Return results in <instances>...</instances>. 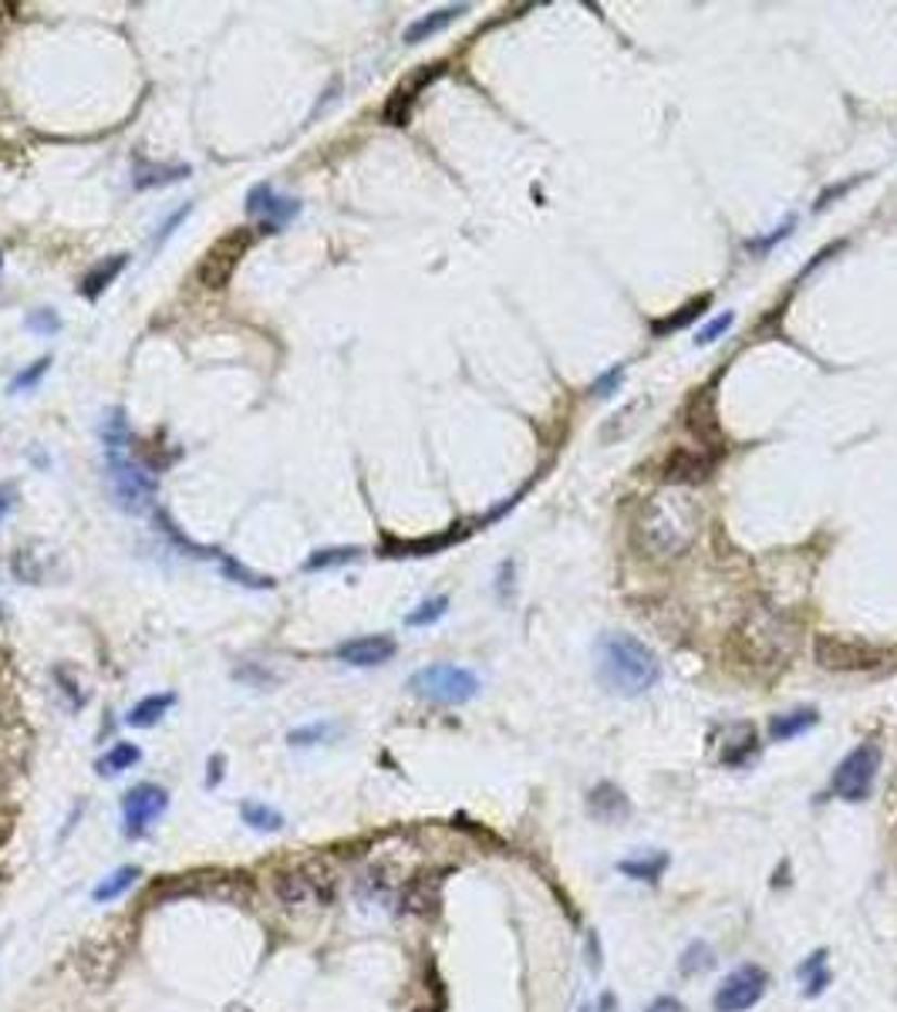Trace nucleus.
Segmentation results:
<instances>
[{"mask_svg": "<svg viewBox=\"0 0 897 1012\" xmlns=\"http://www.w3.org/2000/svg\"><path fill=\"white\" fill-rule=\"evenodd\" d=\"M132 945V922H112L108 928H102L99 935H91L81 948H78V969L88 986H108L118 975L121 962L129 956Z\"/></svg>", "mask_w": 897, "mask_h": 1012, "instance_id": "4", "label": "nucleus"}, {"mask_svg": "<svg viewBox=\"0 0 897 1012\" xmlns=\"http://www.w3.org/2000/svg\"><path fill=\"white\" fill-rule=\"evenodd\" d=\"M449 611V598L446 594H439V598H428V601H422L412 615L406 618V625H412V628H425V625H436L443 615Z\"/></svg>", "mask_w": 897, "mask_h": 1012, "instance_id": "30", "label": "nucleus"}, {"mask_svg": "<svg viewBox=\"0 0 897 1012\" xmlns=\"http://www.w3.org/2000/svg\"><path fill=\"white\" fill-rule=\"evenodd\" d=\"M729 324H732V315H719V318H713V321H708V324L695 334V345H699V348H705V345L719 342V334H726V331H729Z\"/></svg>", "mask_w": 897, "mask_h": 1012, "instance_id": "35", "label": "nucleus"}, {"mask_svg": "<svg viewBox=\"0 0 897 1012\" xmlns=\"http://www.w3.org/2000/svg\"><path fill=\"white\" fill-rule=\"evenodd\" d=\"M251 243H254V233L246 227H236V230L223 233L200 260V270H196L200 284L206 291H223L233 281V273H236L243 254L251 251Z\"/></svg>", "mask_w": 897, "mask_h": 1012, "instance_id": "9", "label": "nucleus"}, {"mask_svg": "<svg viewBox=\"0 0 897 1012\" xmlns=\"http://www.w3.org/2000/svg\"><path fill=\"white\" fill-rule=\"evenodd\" d=\"M105 459H108V479H112V494L118 500L121 510H145L149 500L156 497V476L145 473L139 463L129 459V433H126V419L115 409L112 419L105 422Z\"/></svg>", "mask_w": 897, "mask_h": 1012, "instance_id": "3", "label": "nucleus"}, {"mask_svg": "<svg viewBox=\"0 0 897 1012\" xmlns=\"http://www.w3.org/2000/svg\"><path fill=\"white\" fill-rule=\"evenodd\" d=\"M766 986H769V975L759 965H739L735 972H729L722 978V986L713 996V1009L716 1012H746L763 999Z\"/></svg>", "mask_w": 897, "mask_h": 1012, "instance_id": "10", "label": "nucleus"}, {"mask_svg": "<svg viewBox=\"0 0 897 1012\" xmlns=\"http://www.w3.org/2000/svg\"><path fill=\"white\" fill-rule=\"evenodd\" d=\"M169 804V796L163 786L156 783H139L126 793V800H121V820H126V834L129 837H142L152 820H156Z\"/></svg>", "mask_w": 897, "mask_h": 1012, "instance_id": "12", "label": "nucleus"}, {"mask_svg": "<svg viewBox=\"0 0 897 1012\" xmlns=\"http://www.w3.org/2000/svg\"><path fill=\"white\" fill-rule=\"evenodd\" d=\"M799 978H803V983H807V989H803V996H807V999H817V996L830 986L826 948H820V952H813L807 962L799 965Z\"/></svg>", "mask_w": 897, "mask_h": 1012, "instance_id": "24", "label": "nucleus"}, {"mask_svg": "<svg viewBox=\"0 0 897 1012\" xmlns=\"http://www.w3.org/2000/svg\"><path fill=\"white\" fill-rule=\"evenodd\" d=\"M395 638L388 635H361V638H351L345 645H337V658L348 662V665H358V668H371V665H382L395 655Z\"/></svg>", "mask_w": 897, "mask_h": 1012, "instance_id": "15", "label": "nucleus"}, {"mask_svg": "<svg viewBox=\"0 0 897 1012\" xmlns=\"http://www.w3.org/2000/svg\"><path fill=\"white\" fill-rule=\"evenodd\" d=\"M355 558H361L358 547H331V550H318V554L307 558L304 567L307 571H324V567H334V564H348Z\"/></svg>", "mask_w": 897, "mask_h": 1012, "instance_id": "31", "label": "nucleus"}, {"mask_svg": "<svg viewBox=\"0 0 897 1012\" xmlns=\"http://www.w3.org/2000/svg\"><path fill=\"white\" fill-rule=\"evenodd\" d=\"M580 1012H617V999H614V992H601L594 1002L580 1005Z\"/></svg>", "mask_w": 897, "mask_h": 1012, "instance_id": "39", "label": "nucleus"}, {"mask_svg": "<svg viewBox=\"0 0 897 1012\" xmlns=\"http://www.w3.org/2000/svg\"><path fill=\"white\" fill-rule=\"evenodd\" d=\"M172 702H176V695H145L142 702H136L132 705V713H129V726H136V729H149V726H156L169 709H172Z\"/></svg>", "mask_w": 897, "mask_h": 1012, "instance_id": "22", "label": "nucleus"}, {"mask_svg": "<svg viewBox=\"0 0 897 1012\" xmlns=\"http://www.w3.org/2000/svg\"><path fill=\"white\" fill-rule=\"evenodd\" d=\"M136 763H139V746H136V743H115V746L99 759V773H102V777H118V773L132 770Z\"/></svg>", "mask_w": 897, "mask_h": 1012, "instance_id": "26", "label": "nucleus"}, {"mask_svg": "<svg viewBox=\"0 0 897 1012\" xmlns=\"http://www.w3.org/2000/svg\"><path fill=\"white\" fill-rule=\"evenodd\" d=\"M702 503L682 486L648 497L635 513V543L648 561H678L702 534Z\"/></svg>", "mask_w": 897, "mask_h": 1012, "instance_id": "1", "label": "nucleus"}, {"mask_svg": "<svg viewBox=\"0 0 897 1012\" xmlns=\"http://www.w3.org/2000/svg\"><path fill=\"white\" fill-rule=\"evenodd\" d=\"M277 895L287 908H324L334 898V874L324 861H307L277 878Z\"/></svg>", "mask_w": 897, "mask_h": 1012, "instance_id": "7", "label": "nucleus"}, {"mask_svg": "<svg viewBox=\"0 0 897 1012\" xmlns=\"http://www.w3.org/2000/svg\"><path fill=\"white\" fill-rule=\"evenodd\" d=\"M0 264H4V260H0Z\"/></svg>", "mask_w": 897, "mask_h": 1012, "instance_id": "44", "label": "nucleus"}, {"mask_svg": "<svg viewBox=\"0 0 897 1012\" xmlns=\"http://www.w3.org/2000/svg\"><path fill=\"white\" fill-rule=\"evenodd\" d=\"M136 878H139V868H118V871H112L105 881L95 884V892H91V898H95L99 905H102V901H115V898H121V895L129 892V887L136 884Z\"/></svg>", "mask_w": 897, "mask_h": 1012, "instance_id": "25", "label": "nucleus"}, {"mask_svg": "<svg viewBox=\"0 0 897 1012\" xmlns=\"http://www.w3.org/2000/svg\"><path fill=\"white\" fill-rule=\"evenodd\" d=\"M24 328L27 331H35V334H54L57 328H61V318L54 315V311H48V308H41V311H35L27 321H24Z\"/></svg>", "mask_w": 897, "mask_h": 1012, "instance_id": "36", "label": "nucleus"}, {"mask_svg": "<svg viewBox=\"0 0 897 1012\" xmlns=\"http://www.w3.org/2000/svg\"><path fill=\"white\" fill-rule=\"evenodd\" d=\"M443 68L446 65H428L425 72H419L415 78H409L406 85H398L395 91H392V99H388V105H385V121L388 126H406L409 121V115H412V105H415V99H419V91L436 78V75H443Z\"/></svg>", "mask_w": 897, "mask_h": 1012, "instance_id": "16", "label": "nucleus"}, {"mask_svg": "<svg viewBox=\"0 0 897 1012\" xmlns=\"http://www.w3.org/2000/svg\"><path fill=\"white\" fill-rule=\"evenodd\" d=\"M334 732H337V726H331V722H315V726L294 729V732H291V743H294V746H311V743H324L328 735H334Z\"/></svg>", "mask_w": 897, "mask_h": 1012, "instance_id": "33", "label": "nucleus"}, {"mask_svg": "<svg viewBox=\"0 0 897 1012\" xmlns=\"http://www.w3.org/2000/svg\"><path fill=\"white\" fill-rule=\"evenodd\" d=\"M240 817H243V823H251L254 831H267V834L281 831V827H284V814L281 810H273L267 804H257V800H246L240 807Z\"/></svg>", "mask_w": 897, "mask_h": 1012, "instance_id": "27", "label": "nucleus"}, {"mask_svg": "<svg viewBox=\"0 0 897 1012\" xmlns=\"http://www.w3.org/2000/svg\"><path fill=\"white\" fill-rule=\"evenodd\" d=\"M598 675L614 695H641L658 682L662 665L635 635L611 631L598 641Z\"/></svg>", "mask_w": 897, "mask_h": 1012, "instance_id": "2", "label": "nucleus"}, {"mask_svg": "<svg viewBox=\"0 0 897 1012\" xmlns=\"http://www.w3.org/2000/svg\"><path fill=\"white\" fill-rule=\"evenodd\" d=\"M713 948L708 945H702V941H695V945H689L685 948V956H682V975H699V972H705V969H713Z\"/></svg>", "mask_w": 897, "mask_h": 1012, "instance_id": "32", "label": "nucleus"}, {"mask_svg": "<svg viewBox=\"0 0 897 1012\" xmlns=\"http://www.w3.org/2000/svg\"><path fill=\"white\" fill-rule=\"evenodd\" d=\"M817 722H820V713L807 709V705H803V709H793V713H780V716L769 719V740H777V743L796 740V735L810 732Z\"/></svg>", "mask_w": 897, "mask_h": 1012, "instance_id": "19", "label": "nucleus"}, {"mask_svg": "<svg viewBox=\"0 0 897 1012\" xmlns=\"http://www.w3.org/2000/svg\"><path fill=\"white\" fill-rule=\"evenodd\" d=\"M246 213H251L254 220H260L267 233H281L300 213V203L291 196H281L273 187L260 182V187H254L251 196H246Z\"/></svg>", "mask_w": 897, "mask_h": 1012, "instance_id": "13", "label": "nucleus"}, {"mask_svg": "<svg viewBox=\"0 0 897 1012\" xmlns=\"http://www.w3.org/2000/svg\"><path fill=\"white\" fill-rule=\"evenodd\" d=\"M48 364H51V358H38L35 364L27 368V372H21L14 382H11V392H21V388H35L38 385V379L48 372Z\"/></svg>", "mask_w": 897, "mask_h": 1012, "instance_id": "37", "label": "nucleus"}, {"mask_svg": "<svg viewBox=\"0 0 897 1012\" xmlns=\"http://www.w3.org/2000/svg\"><path fill=\"white\" fill-rule=\"evenodd\" d=\"M708 304H713V297H708V294H702V297L689 300L685 308H678L675 315H668L665 321H658V324H652V328H655V334H668V331H678V328L692 324V321H695V318H699V315H702V311L708 308Z\"/></svg>", "mask_w": 897, "mask_h": 1012, "instance_id": "29", "label": "nucleus"}, {"mask_svg": "<svg viewBox=\"0 0 897 1012\" xmlns=\"http://www.w3.org/2000/svg\"><path fill=\"white\" fill-rule=\"evenodd\" d=\"M729 740L722 743V753H719V763L722 766H746L756 750H759V740H756V729L739 722V726H729Z\"/></svg>", "mask_w": 897, "mask_h": 1012, "instance_id": "18", "label": "nucleus"}, {"mask_svg": "<svg viewBox=\"0 0 897 1012\" xmlns=\"http://www.w3.org/2000/svg\"><path fill=\"white\" fill-rule=\"evenodd\" d=\"M587 814H591L594 820H601V823H617V820H625L631 814V804H628V796L617 790L614 783H598L591 793H587Z\"/></svg>", "mask_w": 897, "mask_h": 1012, "instance_id": "17", "label": "nucleus"}, {"mask_svg": "<svg viewBox=\"0 0 897 1012\" xmlns=\"http://www.w3.org/2000/svg\"><path fill=\"white\" fill-rule=\"evenodd\" d=\"M625 379V368L622 364H614L607 375H601L598 382H594V395H614V388H617V382Z\"/></svg>", "mask_w": 897, "mask_h": 1012, "instance_id": "38", "label": "nucleus"}, {"mask_svg": "<svg viewBox=\"0 0 897 1012\" xmlns=\"http://www.w3.org/2000/svg\"><path fill=\"white\" fill-rule=\"evenodd\" d=\"M813 662L823 671H874L890 662V652L868 645V641L823 631L813 638Z\"/></svg>", "mask_w": 897, "mask_h": 1012, "instance_id": "6", "label": "nucleus"}, {"mask_svg": "<svg viewBox=\"0 0 897 1012\" xmlns=\"http://www.w3.org/2000/svg\"><path fill=\"white\" fill-rule=\"evenodd\" d=\"M459 14H466V4H452V8H443V11H432V14H425V17H419L415 24H409V30H406V41L409 44H422V41H428L432 35H439V30H446Z\"/></svg>", "mask_w": 897, "mask_h": 1012, "instance_id": "20", "label": "nucleus"}, {"mask_svg": "<svg viewBox=\"0 0 897 1012\" xmlns=\"http://www.w3.org/2000/svg\"><path fill=\"white\" fill-rule=\"evenodd\" d=\"M877 770H881V746L877 743H860L854 753H847L841 759V766L833 770V793L841 796L847 804H863L874 790V780H877Z\"/></svg>", "mask_w": 897, "mask_h": 1012, "instance_id": "8", "label": "nucleus"}, {"mask_svg": "<svg viewBox=\"0 0 897 1012\" xmlns=\"http://www.w3.org/2000/svg\"><path fill=\"white\" fill-rule=\"evenodd\" d=\"M409 689L419 699H428L436 705H462V702L476 699L479 675L473 668H462V665H452V662H436V665L419 668L409 679Z\"/></svg>", "mask_w": 897, "mask_h": 1012, "instance_id": "5", "label": "nucleus"}, {"mask_svg": "<svg viewBox=\"0 0 897 1012\" xmlns=\"http://www.w3.org/2000/svg\"><path fill=\"white\" fill-rule=\"evenodd\" d=\"M793 223H796V220H790V223H783V227H780L777 233H772V236H766V240H756V243H753V251H769V247H772V243H777V240H783V236H786V233L793 230Z\"/></svg>", "mask_w": 897, "mask_h": 1012, "instance_id": "42", "label": "nucleus"}, {"mask_svg": "<svg viewBox=\"0 0 897 1012\" xmlns=\"http://www.w3.org/2000/svg\"><path fill=\"white\" fill-rule=\"evenodd\" d=\"M436 901H439V878L422 874V878H415L409 884V892H406V908L409 911H432V908H436Z\"/></svg>", "mask_w": 897, "mask_h": 1012, "instance_id": "28", "label": "nucleus"}, {"mask_svg": "<svg viewBox=\"0 0 897 1012\" xmlns=\"http://www.w3.org/2000/svg\"><path fill=\"white\" fill-rule=\"evenodd\" d=\"M223 571H227V577H233L236 585H246V588H273V580L270 577H260V574H251L243 564H236V561H230V558H223Z\"/></svg>", "mask_w": 897, "mask_h": 1012, "instance_id": "34", "label": "nucleus"}, {"mask_svg": "<svg viewBox=\"0 0 897 1012\" xmlns=\"http://www.w3.org/2000/svg\"><path fill=\"white\" fill-rule=\"evenodd\" d=\"M716 463H719V456H708V452H695V449H682V446H678V449H671V456L665 459L662 473H665V479H668L671 486H689V483H702V479L713 476Z\"/></svg>", "mask_w": 897, "mask_h": 1012, "instance_id": "14", "label": "nucleus"}, {"mask_svg": "<svg viewBox=\"0 0 897 1012\" xmlns=\"http://www.w3.org/2000/svg\"><path fill=\"white\" fill-rule=\"evenodd\" d=\"M668 868V854H644V857H631V861H617V871L635 878V881H648L655 884Z\"/></svg>", "mask_w": 897, "mask_h": 1012, "instance_id": "23", "label": "nucleus"}, {"mask_svg": "<svg viewBox=\"0 0 897 1012\" xmlns=\"http://www.w3.org/2000/svg\"><path fill=\"white\" fill-rule=\"evenodd\" d=\"M644 1012H689V1009L678 1002L675 996H662V999H655L652 1005H648Z\"/></svg>", "mask_w": 897, "mask_h": 1012, "instance_id": "41", "label": "nucleus"}, {"mask_svg": "<svg viewBox=\"0 0 897 1012\" xmlns=\"http://www.w3.org/2000/svg\"><path fill=\"white\" fill-rule=\"evenodd\" d=\"M14 503H17V489L11 483H4V486H0V520H8Z\"/></svg>", "mask_w": 897, "mask_h": 1012, "instance_id": "40", "label": "nucleus"}, {"mask_svg": "<svg viewBox=\"0 0 897 1012\" xmlns=\"http://www.w3.org/2000/svg\"><path fill=\"white\" fill-rule=\"evenodd\" d=\"M685 428L692 433V439H699L705 446V452L713 449L716 456L722 452V422H719V409H716V388H695V395L685 406Z\"/></svg>", "mask_w": 897, "mask_h": 1012, "instance_id": "11", "label": "nucleus"}, {"mask_svg": "<svg viewBox=\"0 0 897 1012\" xmlns=\"http://www.w3.org/2000/svg\"><path fill=\"white\" fill-rule=\"evenodd\" d=\"M220 770H223V756H213V759H209V777H206V786H216V783H220V777H223Z\"/></svg>", "mask_w": 897, "mask_h": 1012, "instance_id": "43", "label": "nucleus"}, {"mask_svg": "<svg viewBox=\"0 0 897 1012\" xmlns=\"http://www.w3.org/2000/svg\"><path fill=\"white\" fill-rule=\"evenodd\" d=\"M126 270V254H115V257H108V260H102V264H95L88 273H85V281H81V294L88 297V300H95V297H102V291L118 278V273Z\"/></svg>", "mask_w": 897, "mask_h": 1012, "instance_id": "21", "label": "nucleus"}]
</instances>
